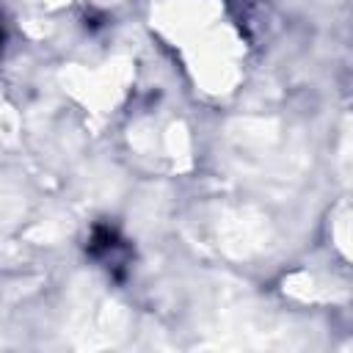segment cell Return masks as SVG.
I'll return each mask as SVG.
<instances>
[{
  "mask_svg": "<svg viewBox=\"0 0 353 353\" xmlns=\"http://www.w3.org/2000/svg\"><path fill=\"white\" fill-rule=\"evenodd\" d=\"M268 237V229L262 223L259 215H251V212H234L223 221V245L232 251V254H248V251H256Z\"/></svg>",
  "mask_w": 353,
  "mask_h": 353,
  "instance_id": "obj_1",
  "label": "cell"
},
{
  "mask_svg": "<svg viewBox=\"0 0 353 353\" xmlns=\"http://www.w3.org/2000/svg\"><path fill=\"white\" fill-rule=\"evenodd\" d=\"M52 3H63V0H52Z\"/></svg>",
  "mask_w": 353,
  "mask_h": 353,
  "instance_id": "obj_2",
  "label": "cell"
}]
</instances>
